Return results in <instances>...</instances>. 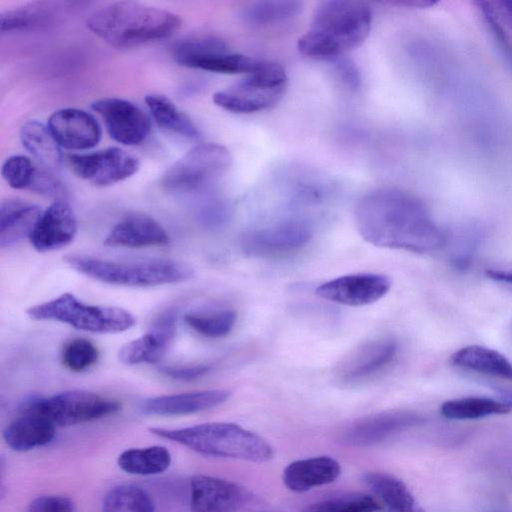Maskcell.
<instances>
[{
  "mask_svg": "<svg viewBox=\"0 0 512 512\" xmlns=\"http://www.w3.org/2000/svg\"><path fill=\"white\" fill-rule=\"evenodd\" d=\"M149 431L206 456L257 463L273 457V449L264 438L234 423L208 422L184 428L151 427Z\"/></svg>",
  "mask_w": 512,
  "mask_h": 512,
  "instance_id": "obj_4",
  "label": "cell"
},
{
  "mask_svg": "<svg viewBox=\"0 0 512 512\" xmlns=\"http://www.w3.org/2000/svg\"><path fill=\"white\" fill-rule=\"evenodd\" d=\"M312 237L310 225L302 220H287L251 231L243 239V248L252 254H275L296 250Z\"/></svg>",
  "mask_w": 512,
  "mask_h": 512,
  "instance_id": "obj_18",
  "label": "cell"
},
{
  "mask_svg": "<svg viewBox=\"0 0 512 512\" xmlns=\"http://www.w3.org/2000/svg\"><path fill=\"white\" fill-rule=\"evenodd\" d=\"M102 512H155L150 495L132 484L118 485L105 496Z\"/></svg>",
  "mask_w": 512,
  "mask_h": 512,
  "instance_id": "obj_34",
  "label": "cell"
},
{
  "mask_svg": "<svg viewBox=\"0 0 512 512\" xmlns=\"http://www.w3.org/2000/svg\"><path fill=\"white\" fill-rule=\"evenodd\" d=\"M119 467L133 475H156L168 469L171 463L169 450L160 445L132 448L123 451L118 457Z\"/></svg>",
  "mask_w": 512,
  "mask_h": 512,
  "instance_id": "obj_29",
  "label": "cell"
},
{
  "mask_svg": "<svg viewBox=\"0 0 512 512\" xmlns=\"http://www.w3.org/2000/svg\"><path fill=\"white\" fill-rule=\"evenodd\" d=\"M341 473L337 460L317 456L291 462L283 471V482L293 492H306L335 481Z\"/></svg>",
  "mask_w": 512,
  "mask_h": 512,
  "instance_id": "obj_23",
  "label": "cell"
},
{
  "mask_svg": "<svg viewBox=\"0 0 512 512\" xmlns=\"http://www.w3.org/2000/svg\"><path fill=\"white\" fill-rule=\"evenodd\" d=\"M86 24L110 45L127 48L172 36L181 27L182 20L161 8L119 1L94 11Z\"/></svg>",
  "mask_w": 512,
  "mask_h": 512,
  "instance_id": "obj_3",
  "label": "cell"
},
{
  "mask_svg": "<svg viewBox=\"0 0 512 512\" xmlns=\"http://www.w3.org/2000/svg\"><path fill=\"white\" fill-rule=\"evenodd\" d=\"M47 126L59 146L69 150L93 148L102 135L95 117L77 108H63L53 112Z\"/></svg>",
  "mask_w": 512,
  "mask_h": 512,
  "instance_id": "obj_16",
  "label": "cell"
},
{
  "mask_svg": "<svg viewBox=\"0 0 512 512\" xmlns=\"http://www.w3.org/2000/svg\"><path fill=\"white\" fill-rule=\"evenodd\" d=\"M176 323L177 315L173 310L163 311L145 334L119 349V361L126 365L159 362L175 337Z\"/></svg>",
  "mask_w": 512,
  "mask_h": 512,
  "instance_id": "obj_15",
  "label": "cell"
},
{
  "mask_svg": "<svg viewBox=\"0 0 512 512\" xmlns=\"http://www.w3.org/2000/svg\"><path fill=\"white\" fill-rule=\"evenodd\" d=\"M499 399L512 408V389H498Z\"/></svg>",
  "mask_w": 512,
  "mask_h": 512,
  "instance_id": "obj_46",
  "label": "cell"
},
{
  "mask_svg": "<svg viewBox=\"0 0 512 512\" xmlns=\"http://www.w3.org/2000/svg\"><path fill=\"white\" fill-rule=\"evenodd\" d=\"M189 489L191 512H241L256 500L245 487L208 475L193 476Z\"/></svg>",
  "mask_w": 512,
  "mask_h": 512,
  "instance_id": "obj_11",
  "label": "cell"
},
{
  "mask_svg": "<svg viewBox=\"0 0 512 512\" xmlns=\"http://www.w3.org/2000/svg\"><path fill=\"white\" fill-rule=\"evenodd\" d=\"M265 60L229 50L212 52L194 58L185 67L224 74L249 75L261 68Z\"/></svg>",
  "mask_w": 512,
  "mask_h": 512,
  "instance_id": "obj_32",
  "label": "cell"
},
{
  "mask_svg": "<svg viewBox=\"0 0 512 512\" xmlns=\"http://www.w3.org/2000/svg\"><path fill=\"white\" fill-rule=\"evenodd\" d=\"M378 501L363 493H347L325 498L304 507L301 512H378Z\"/></svg>",
  "mask_w": 512,
  "mask_h": 512,
  "instance_id": "obj_36",
  "label": "cell"
},
{
  "mask_svg": "<svg viewBox=\"0 0 512 512\" xmlns=\"http://www.w3.org/2000/svg\"><path fill=\"white\" fill-rule=\"evenodd\" d=\"M20 139L25 149L42 167L55 171L62 162L61 147L50 132L48 126L30 120L20 129Z\"/></svg>",
  "mask_w": 512,
  "mask_h": 512,
  "instance_id": "obj_27",
  "label": "cell"
},
{
  "mask_svg": "<svg viewBox=\"0 0 512 512\" xmlns=\"http://www.w3.org/2000/svg\"><path fill=\"white\" fill-rule=\"evenodd\" d=\"M98 359V348L85 338L69 340L61 353L63 365L73 372H81L90 368L97 363Z\"/></svg>",
  "mask_w": 512,
  "mask_h": 512,
  "instance_id": "obj_37",
  "label": "cell"
},
{
  "mask_svg": "<svg viewBox=\"0 0 512 512\" xmlns=\"http://www.w3.org/2000/svg\"><path fill=\"white\" fill-rule=\"evenodd\" d=\"M63 260L78 273L117 286L152 287L185 282L193 277L191 266L171 259L117 262L81 254H68Z\"/></svg>",
  "mask_w": 512,
  "mask_h": 512,
  "instance_id": "obj_5",
  "label": "cell"
},
{
  "mask_svg": "<svg viewBox=\"0 0 512 512\" xmlns=\"http://www.w3.org/2000/svg\"><path fill=\"white\" fill-rule=\"evenodd\" d=\"M91 108L104 120L111 138L124 145H137L148 136L149 117L130 101L105 97L91 103Z\"/></svg>",
  "mask_w": 512,
  "mask_h": 512,
  "instance_id": "obj_12",
  "label": "cell"
},
{
  "mask_svg": "<svg viewBox=\"0 0 512 512\" xmlns=\"http://www.w3.org/2000/svg\"><path fill=\"white\" fill-rule=\"evenodd\" d=\"M19 408L42 414L56 427H67L113 415L121 409V403L91 391L74 389L48 397L30 396Z\"/></svg>",
  "mask_w": 512,
  "mask_h": 512,
  "instance_id": "obj_8",
  "label": "cell"
},
{
  "mask_svg": "<svg viewBox=\"0 0 512 512\" xmlns=\"http://www.w3.org/2000/svg\"><path fill=\"white\" fill-rule=\"evenodd\" d=\"M423 417L409 410L379 412L349 425L342 433V441L353 447L377 445L394 435L419 425Z\"/></svg>",
  "mask_w": 512,
  "mask_h": 512,
  "instance_id": "obj_14",
  "label": "cell"
},
{
  "mask_svg": "<svg viewBox=\"0 0 512 512\" xmlns=\"http://www.w3.org/2000/svg\"><path fill=\"white\" fill-rule=\"evenodd\" d=\"M363 482L384 512H425L407 485L391 474L368 472L363 475Z\"/></svg>",
  "mask_w": 512,
  "mask_h": 512,
  "instance_id": "obj_24",
  "label": "cell"
},
{
  "mask_svg": "<svg viewBox=\"0 0 512 512\" xmlns=\"http://www.w3.org/2000/svg\"><path fill=\"white\" fill-rule=\"evenodd\" d=\"M26 313L34 320L56 321L92 333L123 332L136 323L134 315L121 307L86 304L69 292L31 306Z\"/></svg>",
  "mask_w": 512,
  "mask_h": 512,
  "instance_id": "obj_6",
  "label": "cell"
},
{
  "mask_svg": "<svg viewBox=\"0 0 512 512\" xmlns=\"http://www.w3.org/2000/svg\"><path fill=\"white\" fill-rule=\"evenodd\" d=\"M71 171L96 186H108L125 180L139 169V160L118 147L84 154H67Z\"/></svg>",
  "mask_w": 512,
  "mask_h": 512,
  "instance_id": "obj_10",
  "label": "cell"
},
{
  "mask_svg": "<svg viewBox=\"0 0 512 512\" xmlns=\"http://www.w3.org/2000/svg\"><path fill=\"white\" fill-rule=\"evenodd\" d=\"M397 342L391 338L368 341L348 354L337 367V376L345 383L371 377L387 367L397 354Z\"/></svg>",
  "mask_w": 512,
  "mask_h": 512,
  "instance_id": "obj_19",
  "label": "cell"
},
{
  "mask_svg": "<svg viewBox=\"0 0 512 512\" xmlns=\"http://www.w3.org/2000/svg\"><path fill=\"white\" fill-rule=\"evenodd\" d=\"M77 233V219L64 199L54 202L42 211L29 240L39 252L61 249L71 243Z\"/></svg>",
  "mask_w": 512,
  "mask_h": 512,
  "instance_id": "obj_17",
  "label": "cell"
},
{
  "mask_svg": "<svg viewBox=\"0 0 512 512\" xmlns=\"http://www.w3.org/2000/svg\"><path fill=\"white\" fill-rule=\"evenodd\" d=\"M145 102L155 122L162 129L190 139L198 137V129L190 117L166 96L149 94L146 95Z\"/></svg>",
  "mask_w": 512,
  "mask_h": 512,
  "instance_id": "obj_31",
  "label": "cell"
},
{
  "mask_svg": "<svg viewBox=\"0 0 512 512\" xmlns=\"http://www.w3.org/2000/svg\"><path fill=\"white\" fill-rule=\"evenodd\" d=\"M184 320L189 327L205 337L222 338L234 328L237 314L233 309L225 308L190 312L184 316Z\"/></svg>",
  "mask_w": 512,
  "mask_h": 512,
  "instance_id": "obj_35",
  "label": "cell"
},
{
  "mask_svg": "<svg viewBox=\"0 0 512 512\" xmlns=\"http://www.w3.org/2000/svg\"><path fill=\"white\" fill-rule=\"evenodd\" d=\"M41 208L20 199H7L0 206V247H10L30 237L40 215Z\"/></svg>",
  "mask_w": 512,
  "mask_h": 512,
  "instance_id": "obj_25",
  "label": "cell"
},
{
  "mask_svg": "<svg viewBox=\"0 0 512 512\" xmlns=\"http://www.w3.org/2000/svg\"><path fill=\"white\" fill-rule=\"evenodd\" d=\"M231 392L209 389L161 395L144 399L139 409L146 415L182 416L206 411L226 402Z\"/></svg>",
  "mask_w": 512,
  "mask_h": 512,
  "instance_id": "obj_20",
  "label": "cell"
},
{
  "mask_svg": "<svg viewBox=\"0 0 512 512\" xmlns=\"http://www.w3.org/2000/svg\"><path fill=\"white\" fill-rule=\"evenodd\" d=\"M485 273L489 279L512 288V271L489 269Z\"/></svg>",
  "mask_w": 512,
  "mask_h": 512,
  "instance_id": "obj_44",
  "label": "cell"
},
{
  "mask_svg": "<svg viewBox=\"0 0 512 512\" xmlns=\"http://www.w3.org/2000/svg\"><path fill=\"white\" fill-rule=\"evenodd\" d=\"M480 238L479 233L474 230L467 229L453 236L450 242L446 241L445 245L449 248V260L451 264L459 270L466 269L477 250Z\"/></svg>",
  "mask_w": 512,
  "mask_h": 512,
  "instance_id": "obj_40",
  "label": "cell"
},
{
  "mask_svg": "<svg viewBox=\"0 0 512 512\" xmlns=\"http://www.w3.org/2000/svg\"><path fill=\"white\" fill-rule=\"evenodd\" d=\"M38 166L24 155H13L7 158L1 169L6 183L14 189H30Z\"/></svg>",
  "mask_w": 512,
  "mask_h": 512,
  "instance_id": "obj_39",
  "label": "cell"
},
{
  "mask_svg": "<svg viewBox=\"0 0 512 512\" xmlns=\"http://www.w3.org/2000/svg\"><path fill=\"white\" fill-rule=\"evenodd\" d=\"M56 426L34 411L18 409V416L3 432L5 443L18 452L29 451L49 444L55 437Z\"/></svg>",
  "mask_w": 512,
  "mask_h": 512,
  "instance_id": "obj_22",
  "label": "cell"
},
{
  "mask_svg": "<svg viewBox=\"0 0 512 512\" xmlns=\"http://www.w3.org/2000/svg\"><path fill=\"white\" fill-rule=\"evenodd\" d=\"M494 11L500 16H504L507 23L512 26V0L498 2L497 9H494Z\"/></svg>",
  "mask_w": 512,
  "mask_h": 512,
  "instance_id": "obj_45",
  "label": "cell"
},
{
  "mask_svg": "<svg viewBox=\"0 0 512 512\" xmlns=\"http://www.w3.org/2000/svg\"><path fill=\"white\" fill-rule=\"evenodd\" d=\"M355 223L362 238L377 247L425 253L446 242L425 204L395 188L365 194L356 204Z\"/></svg>",
  "mask_w": 512,
  "mask_h": 512,
  "instance_id": "obj_1",
  "label": "cell"
},
{
  "mask_svg": "<svg viewBox=\"0 0 512 512\" xmlns=\"http://www.w3.org/2000/svg\"><path fill=\"white\" fill-rule=\"evenodd\" d=\"M27 512H75V504L66 496L42 495L30 502Z\"/></svg>",
  "mask_w": 512,
  "mask_h": 512,
  "instance_id": "obj_41",
  "label": "cell"
},
{
  "mask_svg": "<svg viewBox=\"0 0 512 512\" xmlns=\"http://www.w3.org/2000/svg\"><path fill=\"white\" fill-rule=\"evenodd\" d=\"M284 68L265 60L256 72L224 90L214 93L213 102L220 108L238 114H250L275 107L287 88Z\"/></svg>",
  "mask_w": 512,
  "mask_h": 512,
  "instance_id": "obj_7",
  "label": "cell"
},
{
  "mask_svg": "<svg viewBox=\"0 0 512 512\" xmlns=\"http://www.w3.org/2000/svg\"><path fill=\"white\" fill-rule=\"evenodd\" d=\"M392 285L382 274L356 273L337 277L319 285L315 293L322 299L346 306H365L384 297Z\"/></svg>",
  "mask_w": 512,
  "mask_h": 512,
  "instance_id": "obj_13",
  "label": "cell"
},
{
  "mask_svg": "<svg viewBox=\"0 0 512 512\" xmlns=\"http://www.w3.org/2000/svg\"><path fill=\"white\" fill-rule=\"evenodd\" d=\"M229 150L217 143H201L174 162L161 177L170 192L199 190L223 175L231 165Z\"/></svg>",
  "mask_w": 512,
  "mask_h": 512,
  "instance_id": "obj_9",
  "label": "cell"
},
{
  "mask_svg": "<svg viewBox=\"0 0 512 512\" xmlns=\"http://www.w3.org/2000/svg\"><path fill=\"white\" fill-rule=\"evenodd\" d=\"M165 228L145 214H130L119 221L107 234L104 244L110 247L143 248L169 243Z\"/></svg>",
  "mask_w": 512,
  "mask_h": 512,
  "instance_id": "obj_21",
  "label": "cell"
},
{
  "mask_svg": "<svg viewBox=\"0 0 512 512\" xmlns=\"http://www.w3.org/2000/svg\"><path fill=\"white\" fill-rule=\"evenodd\" d=\"M211 369L209 365H193V366H165L161 368V372L166 376L180 380L191 381L201 378Z\"/></svg>",
  "mask_w": 512,
  "mask_h": 512,
  "instance_id": "obj_43",
  "label": "cell"
},
{
  "mask_svg": "<svg viewBox=\"0 0 512 512\" xmlns=\"http://www.w3.org/2000/svg\"><path fill=\"white\" fill-rule=\"evenodd\" d=\"M451 363L464 370L512 382V362L500 352L480 345H469L455 351Z\"/></svg>",
  "mask_w": 512,
  "mask_h": 512,
  "instance_id": "obj_26",
  "label": "cell"
},
{
  "mask_svg": "<svg viewBox=\"0 0 512 512\" xmlns=\"http://www.w3.org/2000/svg\"><path fill=\"white\" fill-rule=\"evenodd\" d=\"M301 10L302 2L295 0L252 1L244 5L240 17L249 26L262 28L290 20Z\"/></svg>",
  "mask_w": 512,
  "mask_h": 512,
  "instance_id": "obj_28",
  "label": "cell"
},
{
  "mask_svg": "<svg viewBox=\"0 0 512 512\" xmlns=\"http://www.w3.org/2000/svg\"><path fill=\"white\" fill-rule=\"evenodd\" d=\"M510 407L503 401L478 396L450 399L442 403L440 413L451 420H475L509 413Z\"/></svg>",
  "mask_w": 512,
  "mask_h": 512,
  "instance_id": "obj_30",
  "label": "cell"
},
{
  "mask_svg": "<svg viewBox=\"0 0 512 512\" xmlns=\"http://www.w3.org/2000/svg\"><path fill=\"white\" fill-rule=\"evenodd\" d=\"M229 50L224 40L215 36H196L180 41L173 50L177 63L184 66L188 61L217 51Z\"/></svg>",
  "mask_w": 512,
  "mask_h": 512,
  "instance_id": "obj_38",
  "label": "cell"
},
{
  "mask_svg": "<svg viewBox=\"0 0 512 512\" xmlns=\"http://www.w3.org/2000/svg\"><path fill=\"white\" fill-rule=\"evenodd\" d=\"M336 79L350 91H356L361 83V75L357 65L342 56L332 61Z\"/></svg>",
  "mask_w": 512,
  "mask_h": 512,
  "instance_id": "obj_42",
  "label": "cell"
},
{
  "mask_svg": "<svg viewBox=\"0 0 512 512\" xmlns=\"http://www.w3.org/2000/svg\"><path fill=\"white\" fill-rule=\"evenodd\" d=\"M53 10L45 3H32L0 14L2 33L42 28L52 23Z\"/></svg>",
  "mask_w": 512,
  "mask_h": 512,
  "instance_id": "obj_33",
  "label": "cell"
},
{
  "mask_svg": "<svg viewBox=\"0 0 512 512\" xmlns=\"http://www.w3.org/2000/svg\"><path fill=\"white\" fill-rule=\"evenodd\" d=\"M371 23L372 12L364 2L322 1L310 27L298 39V51L311 59L333 61L359 47L368 37Z\"/></svg>",
  "mask_w": 512,
  "mask_h": 512,
  "instance_id": "obj_2",
  "label": "cell"
}]
</instances>
